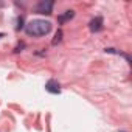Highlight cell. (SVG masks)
<instances>
[{"label":"cell","instance_id":"obj_3","mask_svg":"<svg viewBox=\"0 0 132 132\" xmlns=\"http://www.w3.org/2000/svg\"><path fill=\"white\" fill-rule=\"evenodd\" d=\"M45 89H47V92H50V93H59V92H61V86H59V82L54 81V79L48 81V82L45 84Z\"/></svg>","mask_w":132,"mask_h":132},{"label":"cell","instance_id":"obj_5","mask_svg":"<svg viewBox=\"0 0 132 132\" xmlns=\"http://www.w3.org/2000/svg\"><path fill=\"white\" fill-rule=\"evenodd\" d=\"M73 16H75V13H73V11L70 10V11H65V13H64L62 16H59V19H57V20H59L61 23H64V22H67V20H70V19H72Z\"/></svg>","mask_w":132,"mask_h":132},{"label":"cell","instance_id":"obj_6","mask_svg":"<svg viewBox=\"0 0 132 132\" xmlns=\"http://www.w3.org/2000/svg\"><path fill=\"white\" fill-rule=\"evenodd\" d=\"M61 39H62V31L59 30V31L56 33V36H54V39H53V45H56V44H59V42H61Z\"/></svg>","mask_w":132,"mask_h":132},{"label":"cell","instance_id":"obj_7","mask_svg":"<svg viewBox=\"0 0 132 132\" xmlns=\"http://www.w3.org/2000/svg\"><path fill=\"white\" fill-rule=\"evenodd\" d=\"M0 36H2V34H0Z\"/></svg>","mask_w":132,"mask_h":132},{"label":"cell","instance_id":"obj_1","mask_svg":"<svg viewBox=\"0 0 132 132\" xmlns=\"http://www.w3.org/2000/svg\"><path fill=\"white\" fill-rule=\"evenodd\" d=\"M50 30H51V23L47 20H40V19L28 22L25 27V31L30 36H45L50 33Z\"/></svg>","mask_w":132,"mask_h":132},{"label":"cell","instance_id":"obj_4","mask_svg":"<svg viewBox=\"0 0 132 132\" xmlns=\"http://www.w3.org/2000/svg\"><path fill=\"white\" fill-rule=\"evenodd\" d=\"M101 27H103V19H101V17H95V19L90 22V30H92L93 33H95V31H100Z\"/></svg>","mask_w":132,"mask_h":132},{"label":"cell","instance_id":"obj_2","mask_svg":"<svg viewBox=\"0 0 132 132\" xmlns=\"http://www.w3.org/2000/svg\"><path fill=\"white\" fill-rule=\"evenodd\" d=\"M51 8H53V2H40L36 11L39 14H51Z\"/></svg>","mask_w":132,"mask_h":132}]
</instances>
